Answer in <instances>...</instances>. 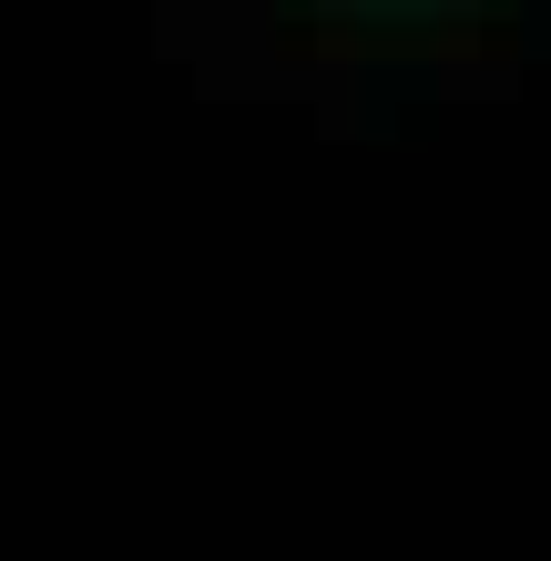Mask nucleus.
I'll use <instances>...</instances> for the list:
<instances>
[{
    "instance_id": "obj_1",
    "label": "nucleus",
    "mask_w": 551,
    "mask_h": 561,
    "mask_svg": "<svg viewBox=\"0 0 551 561\" xmlns=\"http://www.w3.org/2000/svg\"><path fill=\"white\" fill-rule=\"evenodd\" d=\"M328 11H418V0H328Z\"/></svg>"
}]
</instances>
